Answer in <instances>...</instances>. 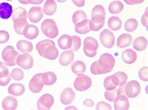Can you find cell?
Wrapping results in <instances>:
<instances>
[{
  "instance_id": "cell-1",
  "label": "cell",
  "mask_w": 148,
  "mask_h": 110,
  "mask_svg": "<svg viewBox=\"0 0 148 110\" xmlns=\"http://www.w3.org/2000/svg\"><path fill=\"white\" fill-rule=\"evenodd\" d=\"M116 61L112 55L108 53H104L101 55L99 59L93 62L90 71L92 75H98L110 73L115 66Z\"/></svg>"
},
{
  "instance_id": "cell-2",
  "label": "cell",
  "mask_w": 148,
  "mask_h": 110,
  "mask_svg": "<svg viewBox=\"0 0 148 110\" xmlns=\"http://www.w3.org/2000/svg\"><path fill=\"white\" fill-rule=\"evenodd\" d=\"M36 49L41 57L49 60L56 59L59 55L55 43L49 39H45L38 42Z\"/></svg>"
},
{
  "instance_id": "cell-3",
  "label": "cell",
  "mask_w": 148,
  "mask_h": 110,
  "mask_svg": "<svg viewBox=\"0 0 148 110\" xmlns=\"http://www.w3.org/2000/svg\"><path fill=\"white\" fill-rule=\"evenodd\" d=\"M41 28L43 34L50 39L56 38L59 34L56 22L51 19H45L41 23Z\"/></svg>"
},
{
  "instance_id": "cell-4",
  "label": "cell",
  "mask_w": 148,
  "mask_h": 110,
  "mask_svg": "<svg viewBox=\"0 0 148 110\" xmlns=\"http://www.w3.org/2000/svg\"><path fill=\"white\" fill-rule=\"evenodd\" d=\"M19 54L11 45H8L2 52V58L7 66L13 67L16 65V59Z\"/></svg>"
},
{
  "instance_id": "cell-5",
  "label": "cell",
  "mask_w": 148,
  "mask_h": 110,
  "mask_svg": "<svg viewBox=\"0 0 148 110\" xmlns=\"http://www.w3.org/2000/svg\"><path fill=\"white\" fill-rule=\"evenodd\" d=\"M99 44L96 39L92 37H87L84 40L83 51L88 57H94L97 54Z\"/></svg>"
},
{
  "instance_id": "cell-6",
  "label": "cell",
  "mask_w": 148,
  "mask_h": 110,
  "mask_svg": "<svg viewBox=\"0 0 148 110\" xmlns=\"http://www.w3.org/2000/svg\"><path fill=\"white\" fill-rule=\"evenodd\" d=\"M92 84V81L91 78L83 73L76 78L75 81H74V87L77 91L84 92L90 88Z\"/></svg>"
},
{
  "instance_id": "cell-7",
  "label": "cell",
  "mask_w": 148,
  "mask_h": 110,
  "mask_svg": "<svg viewBox=\"0 0 148 110\" xmlns=\"http://www.w3.org/2000/svg\"><path fill=\"white\" fill-rule=\"evenodd\" d=\"M141 92V85L136 80H131L124 84V94L127 98L137 97Z\"/></svg>"
},
{
  "instance_id": "cell-8",
  "label": "cell",
  "mask_w": 148,
  "mask_h": 110,
  "mask_svg": "<svg viewBox=\"0 0 148 110\" xmlns=\"http://www.w3.org/2000/svg\"><path fill=\"white\" fill-rule=\"evenodd\" d=\"M99 39L102 45L107 49L113 48L115 42V36L110 30L105 29L101 31Z\"/></svg>"
},
{
  "instance_id": "cell-9",
  "label": "cell",
  "mask_w": 148,
  "mask_h": 110,
  "mask_svg": "<svg viewBox=\"0 0 148 110\" xmlns=\"http://www.w3.org/2000/svg\"><path fill=\"white\" fill-rule=\"evenodd\" d=\"M16 65L24 70H29L33 67V58L28 53L19 55L16 59Z\"/></svg>"
},
{
  "instance_id": "cell-10",
  "label": "cell",
  "mask_w": 148,
  "mask_h": 110,
  "mask_svg": "<svg viewBox=\"0 0 148 110\" xmlns=\"http://www.w3.org/2000/svg\"><path fill=\"white\" fill-rule=\"evenodd\" d=\"M91 20L97 24L105 22L106 12L104 7L102 5H96L93 7L91 11Z\"/></svg>"
},
{
  "instance_id": "cell-11",
  "label": "cell",
  "mask_w": 148,
  "mask_h": 110,
  "mask_svg": "<svg viewBox=\"0 0 148 110\" xmlns=\"http://www.w3.org/2000/svg\"><path fill=\"white\" fill-rule=\"evenodd\" d=\"M42 73H38L32 77L29 83V88L30 91L34 93H40L43 88L41 76Z\"/></svg>"
},
{
  "instance_id": "cell-12",
  "label": "cell",
  "mask_w": 148,
  "mask_h": 110,
  "mask_svg": "<svg viewBox=\"0 0 148 110\" xmlns=\"http://www.w3.org/2000/svg\"><path fill=\"white\" fill-rule=\"evenodd\" d=\"M54 103V97L49 93L42 95L37 101L38 109H50Z\"/></svg>"
},
{
  "instance_id": "cell-13",
  "label": "cell",
  "mask_w": 148,
  "mask_h": 110,
  "mask_svg": "<svg viewBox=\"0 0 148 110\" xmlns=\"http://www.w3.org/2000/svg\"><path fill=\"white\" fill-rule=\"evenodd\" d=\"M76 93L71 88H66L62 91L60 95V101L64 105L71 104L75 99Z\"/></svg>"
},
{
  "instance_id": "cell-14",
  "label": "cell",
  "mask_w": 148,
  "mask_h": 110,
  "mask_svg": "<svg viewBox=\"0 0 148 110\" xmlns=\"http://www.w3.org/2000/svg\"><path fill=\"white\" fill-rule=\"evenodd\" d=\"M43 10L40 6H33L28 13V18L30 21L33 23H38L43 18Z\"/></svg>"
},
{
  "instance_id": "cell-15",
  "label": "cell",
  "mask_w": 148,
  "mask_h": 110,
  "mask_svg": "<svg viewBox=\"0 0 148 110\" xmlns=\"http://www.w3.org/2000/svg\"><path fill=\"white\" fill-rule=\"evenodd\" d=\"M113 102L115 109H129L130 108V101L125 95H118Z\"/></svg>"
},
{
  "instance_id": "cell-16",
  "label": "cell",
  "mask_w": 148,
  "mask_h": 110,
  "mask_svg": "<svg viewBox=\"0 0 148 110\" xmlns=\"http://www.w3.org/2000/svg\"><path fill=\"white\" fill-rule=\"evenodd\" d=\"M39 34L38 27L32 24H27L23 31V35L29 40L36 39Z\"/></svg>"
},
{
  "instance_id": "cell-17",
  "label": "cell",
  "mask_w": 148,
  "mask_h": 110,
  "mask_svg": "<svg viewBox=\"0 0 148 110\" xmlns=\"http://www.w3.org/2000/svg\"><path fill=\"white\" fill-rule=\"evenodd\" d=\"M121 58L123 61L126 64H132L137 60V54L134 50L128 49L124 50L122 53Z\"/></svg>"
},
{
  "instance_id": "cell-18",
  "label": "cell",
  "mask_w": 148,
  "mask_h": 110,
  "mask_svg": "<svg viewBox=\"0 0 148 110\" xmlns=\"http://www.w3.org/2000/svg\"><path fill=\"white\" fill-rule=\"evenodd\" d=\"M74 58H75V55L73 51L66 50L61 54L59 62L61 66H68L73 62Z\"/></svg>"
},
{
  "instance_id": "cell-19",
  "label": "cell",
  "mask_w": 148,
  "mask_h": 110,
  "mask_svg": "<svg viewBox=\"0 0 148 110\" xmlns=\"http://www.w3.org/2000/svg\"><path fill=\"white\" fill-rule=\"evenodd\" d=\"M132 41V37L130 34H122L118 37L116 41V45L119 48L124 49L131 45Z\"/></svg>"
},
{
  "instance_id": "cell-20",
  "label": "cell",
  "mask_w": 148,
  "mask_h": 110,
  "mask_svg": "<svg viewBox=\"0 0 148 110\" xmlns=\"http://www.w3.org/2000/svg\"><path fill=\"white\" fill-rule=\"evenodd\" d=\"M14 22V30L18 34L23 35V31L25 27L28 24V22L27 21V17L23 16L18 18L13 21Z\"/></svg>"
},
{
  "instance_id": "cell-21",
  "label": "cell",
  "mask_w": 148,
  "mask_h": 110,
  "mask_svg": "<svg viewBox=\"0 0 148 110\" xmlns=\"http://www.w3.org/2000/svg\"><path fill=\"white\" fill-rule=\"evenodd\" d=\"M13 14V7L9 3H0V18L3 19H9Z\"/></svg>"
},
{
  "instance_id": "cell-22",
  "label": "cell",
  "mask_w": 148,
  "mask_h": 110,
  "mask_svg": "<svg viewBox=\"0 0 148 110\" xmlns=\"http://www.w3.org/2000/svg\"><path fill=\"white\" fill-rule=\"evenodd\" d=\"M127 80V74L123 72H118L112 75V83L116 86H122L126 84Z\"/></svg>"
},
{
  "instance_id": "cell-23",
  "label": "cell",
  "mask_w": 148,
  "mask_h": 110,
  "mask_svg": "<svg viewBox=\"0 0 148 110\" xmlns=\"http://www.w3.org/2000/svg\"><path fill=\"white\" fill-rule=\"evenodd\" d=\"M8 92L10 95L15 96H19L25 93V88L23 84L14 83L9 86L8 88Z\"/></svg>"
},
{
  "instance_id": "cell-24",
  "label": "cell",
  "mask_w": 148,
  "mask_h": 110,
  "mask_svg": "<svg viewBox=\"0 0 148 110\" xmlns=\"http://www.w3.org/2000/svg\"><path fill=\"white\" fill-rule=\"evenodd\" d=\"M58 44L62 50L69 49L72 45V37L68 34L62 35L58 40Z\"/></svg>"
},
{
  "instance_id": "cell-25",
  "label": "cell",
  "mask_w": 148,
  "mask_h": 110,
  "mask_svg": "<svg viewBox=\"0 0 148 110\" xmlns=\"http://www.w3.org/2000/svg\"><path fill=\"white\" fill-rule=\"evenodd\" d=\"M18 101L16 98L11 96H6L2 101V108L4 109H16Z\"/></svg>"
},
{
  "instance_id": "cell-26",
  "label": "cell",
  "mask_w": 148,
  "mask_h": 110,
  "mask_svg": "<svg viewBox=\"0 0 148 110\" xmlns=\"http://www.w3.org/2000/svg\"><path fill=\"white\" fill-rule=\"evenodd\" d=\"M89 19H86L77 23L75 27V32L80 34H86L89 33L91 31L89 27Z\"/></svg>"
},
{
  "instance_id": "cell-27",
  "label": "cell",
  "mask_w": 148,
  "mask_h": 110,
  "mask_svg": "<svg viewBox=\"0 0 148 110\" xmlns=\"http://www.w3.org/2000/svg\"><path fill=\"white\" fill-rule=\"evenodd\" d=\"M43 13L48 16H53L57 10V5L54 0H46L43 6Z\"/></svg>"
},
{
  "instance_id": "cell-28",
  "label": "cell",
  "mask_w": 148,
  "mask_h": 110,
  "mask_svg": "<svg viewBox=\"0 0 148 110\" xmlns=\"http://www.w3.org/2000/svg\"><path fill=\"white\" fill-rule=\"evenodd\" d=\"M41 79L44 85L50 86L56 83L57 81V76L55 73L52 72H47L42 73Z\"/></svg>"
},
{
  "instance_id": "cell-29",
  "label": "cell",
  "mask_w": 148,
  "mask_h": 110,
  "mask_svg": "<svg viewBox=\"0 0 148 110\" xmlns=\"http://www.w3.org/2000/svg\"><path fill=\"white\" fill-rule=\"evenodd\" d=\"M71 69L73 73L78 76L81 74H83L86 72V67L83 61L76 60L72 64Z\"/></svg>"
},
{
  "instance_id": "cell-30",
  "label": "cell",
  "mask_w": 148,
  "mask_h": 110,
  "mask_svg": "<svg viewBox=\"0 0 148 110\" xmlns=\"http://www.w3.org/2000/svg\"><path fill=\"white\" fill-rule=\"evenodd\" d=\"M147 46V39L143 36H140L135 39V40L132 43L133 48L139 52L145 50Z\"/></svg>"
},
{
  "instance_id": "cell-31",
  "label": "cell",
  "mask_w": 148,
  "mask_h": 110,
  "mask_svg": "<svg viewBox=\"0 0 148 110\" xmlns=\"http://www.w3.org/2000/svg\"><path fill=\"white\" fill-rule=\"evenodd\" d=\"M17 49L23 53H29L33 50L32 43L26 40L19 41L16 44Z\"/></svg>"
},
{
  "instance_id": "cell-32",
  "label": "cell",
  "mask_w": 148,
  "mask_h": 110,
  "mask_svg": "<svg viewBox=\"0 0 148 110\" xmlns=\"http://www.w3.org/2000/svg\"><path fill=\"white\" fill-rule=\"evenodd\" d=\"M124 9V5L118 0L111 2L108 6V11L112 14L120 13Z\"/></svg>"
},
{
  "instance_id": "cell-33",
  "label": "cell",
  "mask_w": 148,
  "mask_h": 110,
  "mask_svg": "<svg viewBox=\"0 0 148 110\" xmlns=\"http://www.w3.org/2000/svg\"><path fill=\"white\" fill-rule=\"evenodd\" d=\"M108 25L111 30L118 31L122 27V21L120 18L116 16H112L109 18L108 21Z\"/></svg>"
},
{
  "instance_id": "cell-34",
  "label": "cell",
  "mask_w": 148,
  "mask_h": 110,
  "mask_svg": "<svg viewBox=\"0 0 148 110\" xmlns=\"http://www.w3.org/2000/svg\"><path fill=\"white\" fill-rule=\"evenodd\" d=\"M138 22L134 18H130L124 23V29L128 33H132L137 29Z\"/></svg>"
},
{
  "instance_id": "cell-35",
  "label": "cell",
  "mask_w": 148,
  "mask_h": 110,
  "mask_svg": "<svg viewBox=\"0 0 148 110\" xmlns=\"http://www.w3.org/2000/svg\"><path fill=\"white\" fill-rule=\"evenodd\" d=\"M86 19H87V15L85 13L84 11H81V10L75 11V12L74 13L72 17L73 22L75 25H76L80 21H83Z\"/></svg>"
},
{
  "instance_id": "cell-36",
  "label": "cell",
  "mask_w": 148,
  "mask_h": 110,
  "mask_svg": "<svg viewBox=\"0 0 148 110\" xmlns=\"http://www.w3.org/2000/svg\"><path fill=\"white\" fill-rule=\"evenodd\" d=\"M26 16L28 17V14H27L26 10L23 7H18L13 11L12 14V20L14 21L18 18Z\"/></svg>"
},
{
  "instance_id": "cell-37",
  "label": "cell",
  "mask_w": 148,
  "mask_h": 110,
  "mask_svg": "<svg viewBox=\"0 0 148 110\" xmlns=\"http://www.w3.org/2000/svg\"><path fill=\"white\" fill-rule=\"evenodd\" d=\"M11 77L16 81L22 80L25 77V73L22 70L19 68H15L11 72Z\"/></svg>"
},
{
  "instance_id": "cell-38",
  "label": "cell",
  "mask_w": 148,
  "mask_h": 110,
  "mask_svg": "<svg viewBox=\"0 0 148 110\" xmlns=\"http://www.w3.org/2000/svg\"><path fill=\"white\" fill-rule=\"evenodd\" d=\"M72 45L70 50L73 52H76L81 48V39L77 36H73L72 37Z\"/></svg>"
},
{
  "instance_id": "cell-39",
  "label": "cell",
  "mask_w": 148,
  "mask_h": 110,
  "mask_svg": "<svg viewBox=\"0 0 148 110\" xmlns=\"http://www.w3.org/2000/svg\"><path fill=\"white\" fill-rule=\"evenodd\" d=\"M117 90L118 88H115L112 90H106L104 93V97L107 100L111 102H113L116 96H118L117 94Z\"/></svg>"
},
{
  "instance_id": "cell-40",
  "label": "cell",
  "mask_w": 148,
  "mask_h": 110,
  "mask_svg": "<svg viewBox=\"0 0 148 110\" xmlns=\"http://www.w3.org/2000/svg\"><path fill=\"white\" fill-rule=\"evenodd\" d=\"M148 67L147 66H144L140 69L138 72V77L140 80L143 81H148Z\"/></svg>"
},
{
  "instance_id": "cell-41",
  "label": "cell",
  "mask_w": 148,
  "mask_h": 110,
  "mask_svg": "<svg viewBox=\"0 0 148 110\" xmlns=\"http://www.w3.org/2000/svg\"><path fill=\"white\" fill-rule=\"evenodd\" d=\"M104 87L106 90H112L116 88L117 86H116L114 84L112 83V75L108 76L105 78L104 80Z\"/></svg>"
},
{
  "instance_id": "cell-42",
  "label": "cell",
  "mask_w": 148,
  "mask_h": 110,
  "mask_svg": "<svg viewBox=\"0 0 148 110\" xmlns=\"http://www.w3.org/2000/svg\"><path fill=\"white\" fill-rule=\"evenodd\" d=\"M104 24H105V22L99 23V24L95 23L91 20H89V29H90V30L92 31H95V32H97V31H99L104 26Z\"/></svg>"
},
{
  "instance_id": "cell-43",
  "label": "cell",
  "mask_w": 148,
  "mask_h": 110,
  "mask_svg": "<svg viewBox=\"0 0 148 110\" xmlns=\"http://www.w3.org/2000/svg\"><path fill=\"white\" fill-rule=\"evenodd\" d=\"M10 34L6 31H0V44H5L9 41Z\"/></svg>"
},
{
  "instance_id": "cell-44",
  "label": "cell",
  "mask_w": 148,
  "mask_h": 110,
  "mask_svg": "<svg viewBox=\"0 0 148 110\" xmlns=\"http://www.w3.org/2000/svg\"><path fill=\"white\" fill-rule=\"evenodd\" d=\"M8 73V69L5 63L0 62V78L6 77Z\"/></svg>"
},
{
  "instance_id": "cell-45",
  "label": "cell",
  "mask_w": 148,
  "mask_h": 110,
  "mask_svg": "<svg viewBox=\"0 0 148 110\" xmlns=\"http://www.w3.org/2000/svg\"><path fill=\"white\" fill-rule=\"evenodd\" d=\"M96 109H112L111 106L104 101H99L96 105Z\"/></svg>"
},
{
  "instance_id": "cell-46",
  "label": "cell",
  "mask_w": 148,
  "mask_h": 110,
  "mask_svg": "<svg viewBox=\"0 0 148 110\" xmlns=\"http://www.w3.org/2000/svg\"><path fill=\"white\" fill-rule=\"evenodd\" d=\"M11 79V75L9 73L7 75L3 78H0V86H5L10 82Z\"/></svg>"
},
{
  "instance_id": "cell-47",
  "label": "cell",
  "mask_w": 148,
  "mask_h": 110,
  "mask_svg": "<svg viewBox=\"0 0 148 110\" xmlns=\"http://www.w3.org/2000/svg\"><path fill=\"white\" fill-rule=\"evenodd\" d=\"M148 14H147V7H146V11L145 14L143 15V16L141 17V23L142 24L146 27V29H147V19H148Z\"/></svg>"
},
{
  "instance_id": "cell-48",
  "label": "cell",
  "mask_w": 148,
  "mask_h": 110,
  "mask_svg": "<svg viewBox=\"0 0 148 110\" xmlns=\"http://www.w3.org/2000/svg\"><path fill=\"white\" fill-rule=\"evenodd\" d=\"M128 5H135L143 3L145 0H123Z\"/></svg>"
},
{
  "instance_id": "cell-49",
  "label": "cell",
  "mask_w": 148,
  "mask_h": 110,
  "mask_svg": "<svg viewBox=\"0 0 148 110\" xmlns=\"http://www.w3.org/2000/svg\"><path fill=\"white\" fill-rule=\"evenodd\" d=\"M83 105L87 107H92L95 105V103L91 99L87 98L83 101Z\"/></svg>"
},
{
  "instance_id": "cell-50",
  "label": "cell",
  "mask_w": 148,
  "mask_h": 110,
  "mask_svg": "<svg viewBox=\"0 0 148 110\" xmlns=\"http://www.w3.org/2000/svg\"><path fill=\"white\" fill-rule=\"evenodd\" d=\"M72 1L77 7H83L85 5V0H72Z\"/></svg>"
},
{
  "instance_id": "cell-51",
  "label": "cell",
  "mask_w": 148,
  "mask_h": 110,
  "mask_svg": "<svg viewBox=\"0 0 148 110\" xmlns=\"http://www.w3.org/2000/svg\"><path fill=\"white\" fill-rule=\"evenodd\" d=\"M44 0H28L29 4H32V5H40L42 2H43Z\"/></svg>"
},
{
  "instance_id": "cell-52",
  "label": "cell",
  "mask_w": 148,
  "mask_h": 110,
  "mask_svg": "<svg viewBox=\"0 0 148 110\" xmlns=\"http://www.w3.org/2000/svg\"><path fill=\"white\" fill-rule=\"evenodd\" d=\"M18 1L21 4H23V5H27L29 4L28 0H18Z\"/></svg>"
},
{
  "instance_id": "cell-53",
  "label": "cell",
  "mask_w": 148,
  "mask_h": 110,
  "mask_svg": "<svg viewBox=\"0 0 148 110\" xmlns=\"http://www.w3.org/2000/svg\"><path fill=\"white\" fill-rule=\"evenodd\" d=\"M65 109H77V108L75 107H73V106H69V107H66Z\"/></svg>"
},
{
  "instance_id": "cell-54",
  "label": "cell",
  "mask_w": 148,
  "mask_h": 110,
  "mask_svg": "<svg viewBox=\"0 0 148 110\" xmlns=\"http://www.w3.org/2000/svg\"><path fill=\"white\" fill-rule=\"evenodd\" d=\"M66 1H67V0H57V1L59 3H64Z\"/></svg>"
},
{
  "instance_id": "cell-55",
  "label": "cell",
  "mask_w": 148,
  "mask_h": 110,
  "mask_svg": "<svg viewBox=\"0 0 148 110\" xmlns=\"http://www.w3.org/2000/svg\"><path fill=\"white\" fill-rule=\"evenodd\" d=\"M6 1H13V0H6Z\"/></svg>"
}]
</instances>
